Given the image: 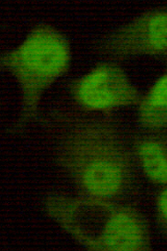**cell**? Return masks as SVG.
<instances>
[{
  "label": "cell",
  "mask_w": 167,
  "mask_h": 251,
  "mask_svg": "<svg viewBox=\"0 0 167 251\" xmlns=\"http://www.w3.org/2000/svg\"><path fill=\"white\" fill-rule=\"evenodd\" d=\"M156 212L158 224L167 230V185L157 197Z\"/></svg>",
  "instance_id": "8"
},
{
  "label": "cell",
  "mask_w": 167,
  "mask_h": 251,
  "mask_svg": "<svg viewBox=\"0 0 167 251\" xmlns=\"http://www.w3.org/2000/svg\"><path fill=\"white\" fill-rule=\"evenodd\" d=\"M33 34L21 49L6 58L3 67L11 73L21 88L25 111L37 107L43 92L63 75L69 67L66 44L52 31Z\"/></svg>",
  "instance_id": "1"
},
{
  "label": "cell",
  "mask_w": 167,
  "mask_h": 251,
  "mask_svg": "<svg viewBox=\"0 0 167 251\" xmlns=\"http://www.w3.org/2000/svg\"><path fill=\"white\" fill-rule=\"evenodd\" d=\"M72 94L81 107L106 112L136 106L141 93L123 69L105 63L96 67L74 84Z\"/></svg>",
  "instance_id": "2"
},
{
  "label": "cell",
  "mask_w": 167,
  "mask_h": 251,
  "mask_svg": "<svg viewBox=\"0 0 167 251\" xmlns=\"http://www.w3.org/2000/svg\"><path fill=\"white\" fill-rule=\"evenodd\" d=\"M116 142L97 147L96 152H87L79 176L87 188L104 196L119 193L132 179V169L129 155Z\"/></svg>",
  "instance_id": "4"
},
{
  "label": "cell",
  "mask_w": 167,
  "mask_h": 251,
  "mask_svg": "<svg viewBox=\"0 0 167 251\" xmlns=\"http://www.w3.org/2000/svg\"><path fill=\"white\" fill-rule=\"evenodd\" d=\"M148 133L136 141L134 156L146 179L167 186V131Z\"/></svg>",
  "instance_id": "6"
},
{
  "label": "cell",
  "mask_w": 167,
  "mask_h": 251,
  "mask_svg": "<svg viewBox=\"0 0 167 251\" xmlns=\"http://www.w3.org/2000/svg\"><path fill=\"white\" fill-rule=\"evenodd\" d=\"M138 125L146 132L167 130V73L153 83L137 104Z\"/></svg>",
  "instance_id": "7"
},
{
  "label": "cell",
  "mask_w": 167,
  "mask_h": 251,
  "mask_svg": "<svg viewBox=\"0 0 167 251\" xmlns=\"http://www.w3.org/2000/svg\"><path fill=\"white\" fill-rule=\"evenodd\" d=\"M149 230L144 218L137 212L124 210L109 220L105 232V244L109 249L145 251L150 246Z\"/></svg>",
  "instance_id": "5"
},
{
  "label": "cell",
  "mask_w": 167,
  "mask_h": 251,
  "mask_svg": "<svg viewBox=\"0 0 167 251\" xmlns=\"http://www.w3.org/2000/svg\"><path fill=\"white\" fill-rule=\"evenodd\" d=\"M103 50L120 59L167 55V11H150L137 16L109 36Z\"/></svg>",
  "instance_id": "3"
}]
</instances>
